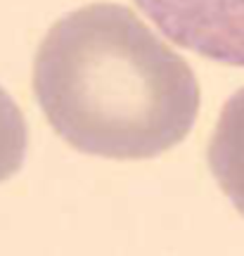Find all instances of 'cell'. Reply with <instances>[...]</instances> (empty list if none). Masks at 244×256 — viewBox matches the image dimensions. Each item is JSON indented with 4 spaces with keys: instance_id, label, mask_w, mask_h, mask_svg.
Instances as JSON below:
<instances>
[{
    "instance_id": "6da1fadb",
    "label": "cell",
    "mask_w": 244,
    "mask_h": 256,
    "mask_svg": "<svg viewBox=\"0 0 244 256\" xmlns=\"http://www.w3.org/2000/svg\"><path fill=\"white\" fill-rule=\"evenodd\" d=\"M34 92L57 136L107 159L176 147L199 114V83L133 10L98 2L57 19L34 62Z\"/></svg>"
},
{
    "instance_id": "7a4b0ae2",
    "label": "cell",
    "mask_w": 244,
    "mask_h": 256,
    "mask_svg": "<svg viewBox=\"0 0 244 256\" xmlns=\"http://www.w3.org/2000/svg\"><path fill=\"white\" fill-rule=\"evenodd\" d=\"M136 5L176 46L244 66V0H136Z\"/></svg>"
},
{
    "instance_id": "3957f363",
    "label": "cell",
    "mask_w": 244,
    "mask_h": 256,
    "mask_svg": "<svg viewBox=\"0 0 244 256\" xmlns=\"http://www.w3.org/2000/svg\"><path fill=\"white\" fill-rule=\"evenodd\" d=\"M208 166L220 190L244 216V88L226 102L218 116L208 140Z\"/></svg>"
},
{
    "instance_id": "277c9868",
    "label": "cell",
    "mask_w": 244,
    "mask_h": 256,
    "mask_svg": "<svg viewBox=\"0 0 244 256\" xmlns=\"http://www.w3.org/2000/svg\"><path fill=\"white\" fill-rule=\"evenodd\" d=\"M26 154V121L8 92L0 88V183L19 171Z\"/></svg>"
}]
</instances>
